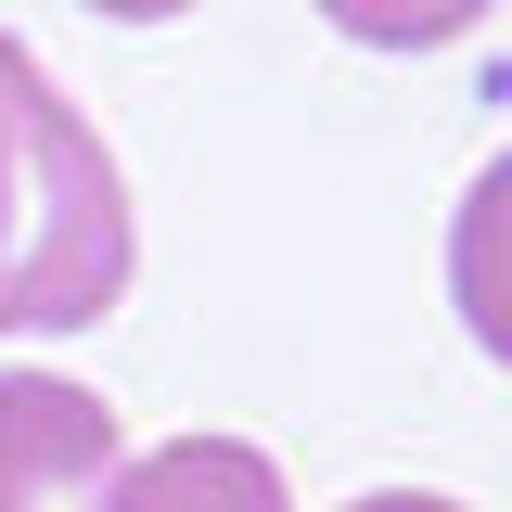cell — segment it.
Returning a JSON list of instances; mask_svg holds the SVG:
<instances>
[{"mask_svg": "<svg viewBox=\"0 0 512 512\" xmlns=\"http://www.w3.org/2000/svg\"><path fill=\"white\" fill-rule=\"evenodd\" d=\"M90 13H116V26H167V13H192V0H90Z\"/></svg>", "mask_w": 512, "mask_h": 512, "instance_id": "52a82bcc", "label": "cell"}, {"mask_svg": "<svg viewBox=\"0 0 512 512\" xmlns=\"http://www.w3.org/2000/svg\"><path fill=\"white\" fill-rule=\"evenodd\" d=\"M116 410L64 372H0V512H103L116 487Z\"/></svg>", "mask_w": 512, "mask_h": 512, "instance_id": "7a4b0ae2", "label": "cell"}, {"mask_svg": "<svg viewBox=\"0 0 512 512\" xmlns=\"http://www.w3.org/2000/svg\"><path fill=\"white\" fill-rule=\"evenodd\" d=\"M346 512H461V500H436V487H372V500H346Z\"/></svg>", "mask_w": 512, "mask_h": 512, "instance_id": "8992f818", "label": "cell"}, {"mask_svg": "<svg viewBox=\"0 0 512 512\" xmlns=\"http://www.w3.org/2000/svg\"><path fill=\"white\" fill-rule=\"evenodd\" d=\"M128 269H141V218L103 128L0 26V333H90L128 308Z\"/></svg>", "mask_w": 512, "mask_h": 512, "instance_id": "6da1fadb", "label": "cell"}, {"mask_svg": "<svg viewBox=\"0 0 512 512\" xmlns=\"http://www.w3.org/2000/svg\"><path fill=\"white\" fill-rule=\"evenodd\" d=\"M103 512H295V487L256 436H167L141 461H116Z\"/></svg>", "mask_w": 512, "mask_h": 512, "instance_id": "3957f363", "label": "cell"}, {"mask_svg": "<svg viewBox=\"0 0 512 512\" xmlns=\"http://www.w3.org/2000/svg\"><path fill=\"white\" fill-rule=\"evenodd\" d=\"M500 0H320V26L333 39H359V52H448V39H474Z\"/></svg>", "mask_w": 512, "mask_h": 512, "instance_id": "5b68a950", "label": "cell"}, {"mask_svg": "<svg viewBox=\"0 0 512 512\" xmlns=\"http://www.w3.org/2000/svg\"><path fill=\"white\" fill-rule=\"evenodd\" d=\"M448 308L512 372V154H487L474 192H461V218H448Z\"/></svg>", "mask_w": 512, "mask_h": 512, "instance_id": "277c9868", "label": "cell"}]
</instances>
